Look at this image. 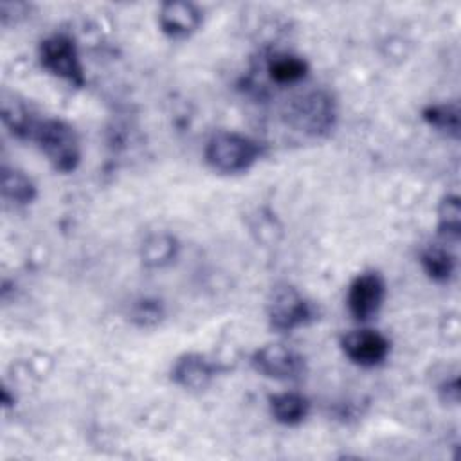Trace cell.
I'll return each mask as SVG.
<instances>
[{
	"label": "cell",
	"mask_w": 461,
	"mask_h": 461,
	"mask_svg": "<svg viewBox=\"0 0 461 461\" xmlns=\"http://www.w3.org/2000/svg\"><path fill=\"white\" fill-rule=\"evenodd\" d=\"M423 121L438 131L457 139L459 137V104L456 101L429 104L421 112Z\"/></svg>",
	"instance_id": "obj_17"
},
{
	"label": "cell",
	"mask_w": 461,
	"mask_h": 461,
	"mask_svg": "<svg viewBox=\"0 0 461 461\" xmlns=\"http://www.w3.org/2000/svg\"><path fill=\"white\" fill-rule=\"evenodd\" d=\"M223 367L202 353H184L171 367V380L185 391H203Z\"/></svg>",
	"instance_id": "obj_9"
},
{
	"label": "cell",
	"mask_w": 461,
	"mask_h": 461,
	"mask_svg": "<svg viewBox=\"0 0 461 461\" xmlns=\"http://www.w3.org/2000/svg\"><path fill=\"white\" fill-rule=\"evenodd\" d=\"M202 22H203L202 9L193 2L169 0V2H164L158 11L160 31L173 40H182L191 36L200 29Z\"/></svg>",
	"instance_id": "obj_10"
},
{
	"label": "cell",
	"mask_w": 461,
	"mask_h": 461,
	"mask_svg": "<svg viewBox=\"0 0 461 461\" xmlns=\"http://www.w3.org/2000/svg\"><path fill=\"white\" fill-rule=\"evenodd\" d=\"M420 263L425 274L436 283H447L456 272V256L445 243L427 245L420 254Z\"/></svg>",
	"instance_id": "obj_12"
},
{
	"label": "cell",
	"mask_w": 461,
	"mask_h": 461,
	"mask_svg": "<svg viewBox=\"0 0 461 461\" xmlns=\"http://www.w3.org/2000/svg\"><path fill=\"white\" fill-rule=\"evenodd\" d=\"M385 279L376 270H366L358 274L348 286V310L358 322L373 319L385 301Z\"/></svg>",
	"instance_id": "obj_7"
},
{
	"label": "cell",
	"mask_w": 461,
	"mask_h": 461,
	"mask_svg": "<svg viewBox=\"0 0 461 461\" xmlns=\"http://www.w3.org/2000/svg\"><path fill=\"white\" fill-rule=\"evenodd\" d=\"M335 121L337 104L324 90L308 92L288 106V122L310 137L328 135L335 126Z\"/></svg>",
	"instance_id": "obj_3"
},
{
	"label": "cell",
	"mask_w": 461,
	"mask_h": 461,
	"mask_svg": "<svg viewBox=\"0 0 461 461\" xmlns=\"http://www.w3.org/2000/svg\"><path fill=\"white\" fill-rule=\"evenodd\" d=\"M268 77L277 85H294L306 77L308 63L297 54L276 52L267 61Z\"/></svg>",
	"instance_id": "obj_13"
},
{
	"label": "cell",
	"mask_w": 461,
	"mask_h": 461,
	"mask_svg": "<svg viewBox=\"0 0 461 461\" xmlns=\"http://www.w3.org/2000/svg\"><path fill=\"white\" fill-rule=\"evenodd\" d=\"M31 139L38 144L50 166L59 173H72L81 160L76 130L61 119H43L34 124Z\"/></svg>",
	"instance_id": "obj_2"
},
{
	"label": "cell",
	"mask_w": 461,
	"mask_h": 461,
	"mask_svg": "<svg viewBox=\"0 0 461 461\" xmlns=\"http://www.w3.org/2000/svg\"><path fill=\"white\" fill-rule=\"evenodd\" d=\"M265 153L259 140L238 131H216L205 144L203 157L211 169L236 175L250 169Z\"/></svg>",
	"instance_id": "obj_1"
},
{
	"label": "cell",
	"mask_w": 461,
	"mask_h": 461,
	"mask_svg": "<svg viewBox=\"0 0 461 461\" xmlns=\"http://www.w3.org/2000/svg\"><path fill=\"white\" fill-rule=\"evenodd\" d=\"M178 254V241L173 234L157 232L146 238L140 249V258L146 267L160 268L169 265Z\"/></svg>",
	"instance_id": "obj_15"
},
{
	"label": "cell",
	"mask_w": 461,
	"mask_h": 461,
	"mask_svg": "<svg viewBox=\"0 0 461 461\" xmlns=\"http://www.w3.org/2000/svg\"><path fill=\"white\" fill-rule=\"evenodd\" d=\"M268 409L277 423L295 427L310 414V400L295 391L276 393L268 396Z\"/></svg>",
	"instance_id": "obj_11"
},
{
	"label": "cell",
	"mask_w": 461,
	"mask_h": 461,
	"mask_svg": "<svg viewBox=\"0 0 461 461\" xmlns=\"http://www.w3.org/2000/svg\"><path fill=\"white\" fill-rule=\"evenodd\" d=\"M256 373L274 380H297L306 371L304 357L292 346L272 342L256 349L250 357Z\"/></svg>",
	"instance_id": "obj_6"
},
{
	"label": "cell",
	"mask_w": 461,
	"mask_h": 461,
	"mask_svg": "<svg viewBox=\"0 0 461 461\" xmlns=\"http://www.w3.org/2000/svg\"><path fill=\"white\" fill-rule=\"evenodd\" d=\"M438 232L447 241H457L461 234V205L457 194H447L438 209Z\"/></svg>",
	"instance_id": "obj_18"
},
{
	"label": "cell",
	"mask_w": 461,
	"mask_h": 461,
	"mask_svg": "<svg viewBox=\"0 0 461 461\" xmlns=\"http://www.w3.org/2000/svg\"><path fill=\"white\" fill-rule=\"evenodd\" d=\"M2 121L9 131L20 139H31L34 124L38 122L31 117L23 101H18L14 95L9 99L5 94L2 97Z\"/></svg>",
	"instance_id": "obj_16"
},
{
	"label": "cell",
	"mask_w": 461,
	"mask_h": 461,
	"mask_svg": "<svg viewBox=\"0 0 461 461\" xmlns=\"http://www.w3.org/2000/svg\"><path fill=\"white\" fill-rule=\"evenodd\" d=\"M2 196L5 202L20 207L34 202V198L38 196V189L23 171L4 166L2 167Z\"/></svg>",
	"instance_id": "obj_14"
},
{
	"label": "cell",
	"mask_w": 461,
	"mask_h": 461,
	"mask_svg": "<svg viewBox=\"0 0 461 461\" xmlns=\"http://www.w3.org/2000/svg\"><path fill=\"white\" fill-rule=\"evenodd\" d=\"M38 58L41 67L52 76L67 81L72 86L85 85V70L79 59L77 45L72 36L56 32L40 43Z\"/></svg>",
	"instance_id": "obj_5"
},
{
	"label": "cell",
	"mask_w": 461,
	"mask_h": 461,
	"mask_svg": "<svg viewBox=\"0 0 461 461\" xmlns=\"http://www.w3.org/2000/svg\"><path fill=\"white\" fill-rule=\"evenodd\" d=\"M342 353L360 367L380 366L391 351V340L376 330H353L340 337Z\"/></svg>",
	"instance_id": "obj_8"
},
{
	"label": "cell",
	"mask_w": 461,
	"mask_h": 461,
	"mask_svg": "<svg viewBox=\"0 0 461 461\" xmlns=\"http://www.w3.org/2000/svg\"><path fill=\"white\" fill-rule=\"evenodd\" d=\"M164 319V306L158 299L142 297L130 308V321L139 328H153Z\"/></svg>",
	"instance_id": "obj_19"
},
{
	"label": "cell",
	"mask_w": 461,
	"mask_h": 461,
	"mask_svg": "<svg viewBox=\"0 0 461 461\" xmlns=\"http://www.w3.org/2000/svg\"><path fill=\"white\" fill-rule=\"evenodd\" d=\"M267 315L274 331L290 333L315 319V306L295 286L283 283L272 288Z\"/></svg>",
	"instance_id": "obj_4"
}]
</instances>
